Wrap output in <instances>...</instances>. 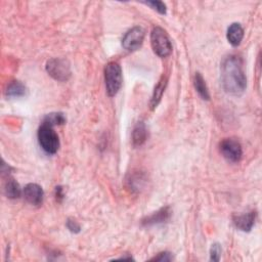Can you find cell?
Returning a JSON list of instances; mask_svg holds the SVG:
<instances>
[{
  "mask_svg": "<svg viewBox=\"0 0 262 262\" xmlns=\"http://www.w3.org/2000/svg\"><path fill=\"white\" fill-rule=\"evenodd\" d=\"M173 259V256L171 253L169 252H162L159 253L157 256H155L154 258H152V261H161V262H166V261H171Z\"/></svg>",
  "mask_w": 262,
  "mask_h": 262,
  "instance_id": "22",
  "label": "cell"
},
{
  "mask_svg": "<svg viewBox=\"0 0 262 262\" xmlns=\"http://www.w3.org/2000/svg\"><path fill=\"white\" fill-rule=\"evenodd\" d=\"M145 4L151 6L153 9L157 10L159 13L161 14H166L167 12V8H166V5L164 2L162 1H148V2H145Z\"/></svg>",
  "mask_w": 262,
  "mask_h": 262,
  "instance_id": "19",
  "label": "cell"
},
{
  "mask_svg": "<svg viewBox=\"0 0 262 262\" xmlns=\"http://www.w3.org/2000/svg\"><path fill=\"white\" fill-rule=\"evenodd\" d=\"M104 82L109 96H115L122 86L123 77H122L121 66L116 62L109 63L104 68Z\"/></svg>",
  "mask_w": 262,
  "mask_h": 262,
  "instance_id": "2",
  "label": "cell"
},
{
  "mask_svg": "<svg viewBox=\"0 0 262 262\" xmlns=\"http://www.w3.org/2000/svg\"><path fill=\"white\" fill-rule=\"evenodd\" d=\"M146 180H147V178L145 177L144 174L135 173V174H132V175H130V177L127 180V182H128V186L132 190L139 191V190L144 188Z\"/></svg>",
  "mask_w": 262,
  "mask_h": 262,
  "instance_id": "17",
  "label": "cell"
},
{
  "mask_svg": "<svg viewBox=\"0 0 262 262\" xmlns=\"http://www.w3.org/2000/svg\"><path fill=\"white\" fill-rule=\"evenodd\" d=\"M24 198L33 206H40L43 203L44 191L37 183H29L23 190Z\"/></svg>",
  "mask_w": 262,
  "mask_h": 262,
  "instance_id": "8",
  "label": "cell"
},
{
  "mask_svg": "<svg viewBox=\"0 0 262 262\" xmlns=\"http://www.w3.org/2000/svg\"><path fill=\"white\" fill-rule=\"evenodd\" d=\"M67 228H68V230H69L70 232H71V233H74V234H78V233H80V231H81V228H80L79 223H78L76 220L71 219V218H69V219L67 220Z\"/></svg>",
  "mask_w": 262,
  "mask_h": 262,
  "instance_id": "21",
  "label": "cell"
},
{
  "mask_svg": "<svg viewBox=\"0 0 262 262\" xmlns=\"http://www.w3.org/2000/svg\"><path fill=\"white\" fill-rule=\"evenodd\" d=\"M151 44L153 50L160 58H166L172 52V44L166 31L160 27H156L151 33Z\"/></svg>",
  "mask_w": 262,
  "mask_h": 262,
  "instance_id": "4",
  "label": "cell"
},
{
  "mask_svg": "<svg viewBox=\"0 0 262 262\" xmlns=\"http://www.w3.org/2000/svg\"><path fill=\"white\" fill-rule=\"evenodd\" d=\"M4 193L8 199L14 200V199L21 197L22 189H21L20 184L17 183L13 178H8V180L5 182V185H4Z\"/></svg>",
  "mask_w": 262,
  "mask_h": 262,
  "instance_id": "15",
  "label": "cell"
},
{
  "mask_svg": "<svg viewBox=\"0 0 262 262\" xmlns=\"http://www.w3.org/2000/svg\"><path fill=\"white\" fill-rule=\"evenodd\" d=\"M221 256V246L218 243H215L210 249V259L212 261H219Z\"/></svg>",
  "mask_w": 262,
  "mask_h": 262,
  "instance_id": "20",
  "label": "cell"
},
{
  "mask_svg": "<svg viewBox=\"0 0 262 262\" xmlns=\"http://www.w3.org/2000/svg\"><path fill=\"white\" fill-rule=\"evenodd\" d=\"M256 220V212L250 211L248 213L235 215L233 218L236 228L242 232H250Z\"/></svg>",
  "mask_w": 262,
  "mask_h": 262,
  "instance_id": "9",
  "label": "cell"
},
{
  "mask_svg": "<svg viewBox=\"0 0 262 262\" xmlns=\"http://www.w3.org/2000/svg\"><path fill=\"white\" fill-rule=\"evenodd\" d=\"M148 128L144 122H138L132 131V144L134 147L143 146L148 139Z\"/></svg>",
  "mask_w": 262,
  "mask_h": 262,
  "instance_id": "11",
  "label": "cell"
},
{
  "mask_svg": "<svg viewBox=\"0 0 262 262\" xmlns=\"http://www.w3.org/2000/svg\"><path fill=\"white\" fill-rule=\"evenodd\" d=\"M42 123L48 124L52 127L63 125L66 123V117L63 113H50L44 117Z\"/></svg>",
  "mask_w": 262,
  "mask_h": 262,
  "instance_id": "18",
  "label": "cell"
},
{
  "mask_svg": "<svg viewBox=\"0 0 262 262\" xmlns=\"http://www.w3.org/2000/svg\"><path fill=\"white\" fill-rule=\"evenodd\" d=\"M194 84H195V88H196L197 92L199 93V95L204 100H209V99H210V94H209V90H208L207 84H206L203 76L201 75V73H199V72L196 73L195 79H194Z\"/></svg>",
  "mask_w": 262,
  "mask_h": 262,
  "instance_id": "16",
  "label": "cell"
},
{
  "mask_svg": "<svg viewBox=\"0 0 262 262\" xmlns=\"http://www.w3.org/2000/svg\"><path fill=\"white\" fill-rule=\"evenodd\" d=\"M226 37L233 46H239L244 37V29L239 23H234L229 27Z\"/></svg>",
  "mask_w": 262,
  "mask_h": 262,
  "instance_id": "12",
  "label": "cell"
},
{
  "mask_svg": "<svg viewBox=\"0 0 262 262\" xmlns=\"http://www.w3.org/2000/svg\"><path fill=\"white\" fill-rule=\"evenodd\" d=\"M221 84L225 92L232 95H241L247 87V78L244 64L240 57L229 56L221 64Z\"/></svg>",
  "mask_w": 262,
  "mask_h": 262,
  "instance_id": "1",
  "label": "cell"
},
{
  "mask_svg": "<svg viewBox=\"0 0 262 262\" xmlns=\"http://www.w3.org/2000/svg\"><path fill=\"white\" fill-rule=\"evenodd\" d=\"M170 216H171L170 208L164 207V208L160 209L159 211H157V212L153 213L152 215L143 219L142 223L144 226H153V225H157V224H161V223H165L166 221H168Z\"/></svg>",
  "mask_w": 262,
  "mask_h": 262,
  "instance_id": "10",
  "label": "cell"
},
{
  "mask_svg": "<svg viewBox=\"0 0 262 262\" xmlns=\"http://www.w3.org/2000/svg\"><path fill=\"white\" fill-rule=\"evenodd\" d=\"M56 197H57L58 201H62L64 199L65 195H64V190H63L62 186H57L56 187Z\"/></svg>",
  "mask_w": 262,
  "mask_h": 262,
  "instance_id": "23",
  "label": "cell"
},
{
  "mask_svg": "<svg viewBox=\"0 0 262 262\" xmlns=\"http://www.w3.org/2000/svg\"><path fill=\"white\" fill-rule=\"evenodd\" d=\"M46 71L49 76L60 82H66L72 75L71 66L66 59H50L46 63Z\"/></svg>",
  "mask_w": 262,
  "mask_h": 262,
  "instance_id": "5",
  "label": "cell"
},
{
  "mask_svg": "<svg viewBox=\"0 0 262 262\" xmlns=\"http://www.w3.org/2000/svg\"><path fill=\"white\" fill-rule=\"evenodd\" d=\"M145 39V30L142 27L130 29L122 39V46L128 51H134L142 46Z\"/></svg>",
  "mask_w": 262,
  "mask_h": 262,
  "instance_id": "7",
  "label": "cell"
},
{
  "mask_svg": "<svg viewBox=\"0 0 262 262\" xmlns=\"http://www.w3.org/2000/svg\"><path fill=\"white\" fill-rule=\"evenodd\" d=\"M26 86L20 81L10 82L5 89V95L7 97H22L26 95Z\"/></svg>",
  "mask_w": 262,
  "mask_h": 262,
  "instance_id": "13",
  "label": "cell"
},
{
  "mask_svg": "<svg viewBox=\"0 0 262 262\" xmlns=\"http://www.w3.org/2000/svg\"><path fill=\"white\" fill-rule=\"evenodd\" d=\"M37 137L40 147L47 154L54 155L60 149V138L54 127L42 123L38 129Z\"/></svg>",
  "mask_w": 262,
  "mask_h": 262,
  "instance_id": "3",
  "label": "cell"
},
{
  "mask_svg": "<svg viewBox=\"0 0 262 262\" xmlns=\"http://www.w3.org/2000/svg\"><path fill=\"white\" fill-rule=\"evenodd\" d=\"M166 85H167V78L163 76L161 78V80L158 82V84H157L155 87V90H154V93H153V96L151 99L152 110L157 108V106H158L159 102L161 101V98H162L163 93H164L165 88H166Z\"/></svg>",
  "mask_w": 262,
  "mask_h": 262,
  "instance_id": "14",
  "label": "cell"
},
{
  "mask_svg": "<svg viewBox=\"0 0 262 262\" xmlns=\"http://www.w3.org/2000/svg\"><path fill=\"white\" fill-rule=\"evenodd\" d=\"M220 153L229 162L237 163L242 159L243 150L239 141L235 138H225L219 145Z\"/></svg>",
  "mask_w": 262,
  "mask_h": 262,
  "instance_id": "6",
  "label": "cell"
}]
</instances>
